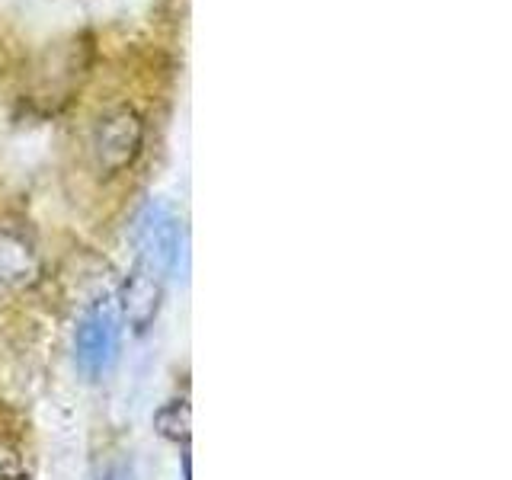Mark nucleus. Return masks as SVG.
Returning <instances> with one entry per match:
<instances>
[{
	"label": "nucleus",
	"mask_w": 512,
	"mask_h": 480,
	"mask_svg": "<svg viewBox=\"0 0 512 480\" xmlns=\"http://www.w3.org/2000/svg\"><path fill=\"white\" fill-rule=\"evenodd\" d=\"M119 340H122L119 308L109 298L93 301V308L84 314L77 327V340H74L77 368L87 378H103L119 359Z\"/></svg>",
	"instance_id": "obj_1"
},
{
	"label": "nucleus",
	"mask_w": 512,
	"mask_h": 480,
	"mask_svg": "<svg viewBox=\"0 0 512 480\" xmlns=\"http://www.w3.org/2000/svg\"><path fill=\"white\" fill-rule=\"evenodd\" d=\"M135 247L141 253V266L157 279L176 276L183 260V224L167 205L151 202L135 221Z\"/></svg>",
	"instance_id": "obj_2"
},
{
	"label": "nucleus",
	"mask_w": 512,
	"mask_h": 480,
	"mask_svg": "<svg viewBox=\"0 0 512 480\" xmlns=\"http://www.w3.org/2000/svg\"><path fill=\"white\" fill-rule=\"evenodd\" d=\"M144 144V122L135 109H112L100 119L93 132V160L103 176H116L125 167H132Z\"/></svg>",
	"instance_id": "obj_3"
},
{
	"label": "nucleus",
	"mask_w": 512,
	"mask_h": 480,
	"mask_svg": "<svg viewBox=\"0 0 512 480\" xmlns=\"http://www.w3.org/2000/svg\"><path fill=\"white\" fill-rule=\"evenodd\" d=\"M160 311V279L144 266H138L122 285V314L135 333L148 330Z\"/></svg>",
	"instance_id": "obj_4"
},
{
	"label": "nucleus",
	"mask_w": 512,
	"mask_h": 480,
	"mask_svg": "<svg viewBox=\"0 0 512 480\" xmlns=\"http://www.w3.org/2000/svg\"><path fill=\"white\" fill-rule=\"evenodd\" d=\"M154 426L170 442H189V429H192L189 404L186 400H170V404H164L154 413Z\"/></svg>",
	"instance_id": "obj_5"
},
{
	"label": "nucleus",
	"mask_w": 512,
	"mask_h": 480,
	"mask_svg": "<svg viewBox=\"0 0 512 480\" xmlns=\"http://www.w3.org/2000/svg\"><path fill=\"white\" fill-rule=\"evenodd\" d=\"M29 272V247L0 234V285L10 279H26Z\"/></svg>",
	"instance_id": "obj_6"
},
{
	"label": "nucleus",
	"mask_w": 512,
	"mask_h": 480,
	"mask_svg": "<svg viewBox=\"0 0 512 480\" xmlns=\"http://www.w3.org/2000/svg\"><path fill=\"white\" fill-rule=\"evenodd\" d=\"M96 480H135V471L128 461H112L109 468H103V474Z\"/></svg>",
	"instance_id": "obj_7"
}]
</instances>
